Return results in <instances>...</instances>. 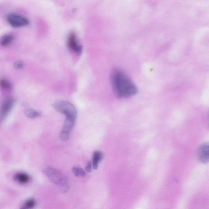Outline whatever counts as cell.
I'll return each mask as SVG.
<instances>
[{"label":"cell","instance_id":"cell-10","mask_svg":"<svg viewBox=\"0 0 209 209\" xmlns=\"http://www.w3.org/2000/svg\"><path fill=\"white\" fill-rule=\"evenodd\" d=\"M24 113L27 117L32 118H37L39 117L41 114L40 112L30 108H26L24 110Z\"/></svg>","mask_w":209,"mask_h":209},{"label":"cell","instance_id":"cell-14","mask_svg":"<svg viewBox=\"0 0 209 209\" xmlns=\"http://www.w3.org/2000/svg\"><path fill=\"white\" fill-rule=\"evenodd\" d=\"M36 205L35 201L33 199H30L26 201L24 207L27 209L33 208Z\"/></svg>","mask_w":209,"mask_h":209},{"label":"cell","instance_id":"cell-11","mask_svg":"<svg viewBox=\"0 0 209 209\" xmlns=\"http://www.w3.org/2000/svg\"><path fill=\"white\" fill-rule=\"evenodd\" d=\"M13 39L14 37L11 35H6L0 39V43L2 46H7L12 42Z\"/></svg>","mask_w":209,"mask_h":209},{"label":"cell","instance_id":"cell-18","mask_svg":"<svg viewBox=\"0 0 209 209\" xmlns=\"http://www.w3.org/2000/svg\"><path fill=\"white\" fill-rule=\"evenodd\" d=\"M20 209H27L26 208V207H24H24H23Z\"/></svg>","mask_w":209,"mask_h":209},{"label":"cell","instance_id":"cell-7","mask_svg":"<svg viewBox=\"0 0 209 209\" xmlns=\"http://www.w3.org/2000/svg\"><path fill=\"white\" fill-rule=\"evenodd\" d=\"M14 104V100L12 98H9L5 100L2 104L1 109V118H4L10 111Z\"/></svg>","mask_w":209,"mask_h":209},{"label":"cell","instance_id":"cell-16","mask_svg":"<svg viewBox=\"0 0 209 209\" xmlns=\"http://www.w3.org/2000/svg\"><path fill=\"white\" fill-rule=\"evenodd\" d=\"M24 63H23V62L20 61V60H18V61L15 62V64H14V66L17 69H21L24 67Z\"/></svg>","mask_w":209,"mask_h":209},{"label":"cell","instance_id":"cell-13","mask_svg":"<svg viewBox=\"0 0 209 209\" xmlns=\"http://www.w3.org/2000/svg\"><path fill=\"white\" fill-rule=\"evenodd\" d=\"M73 174L76 176L84 177L86 175V173L82 168L78 167H73Z\"/></svg>","mask_w":209,"mask_h":209},{"label":"cell","instance_id":"cell-12","mask_svg":"<svg viewBox=\"0 0 209 209\" xmlns=\"http://www.w3.org/2000/svg\"><path fill=\"white\" fill-rule=\"evenodd\" d=\"M0 86L5 90H10L12 88V86L8 81L4 79L0 80Z\"/></svg>","mask_w":209,"mask_h":209},{"label":"cell","instance_id":"cell-17","mask_svg":"<svg viewBox=\"0 0 209 209\" xmlns=\"http://www.w3.org/2000/svg\"><path fill=\"white\" fill-rule=\"evenodd\" d=\"M92 163H91V161H89L86 167V170L87 172H91V170H92Z\"/></svg>","mask_w":209,"mask_h":209},{"label":"cell","instance_id":"cell-8","mask_svg":"<svg viewBox=\"0 0 209 209\" xmlns=\"http://www.w3.org/2000/svg\"><path fill=\"white\" fill-rule=\"evenodd\" d=\"M103 158V153L99 151L94 152L92 156V165L95 170L98 168L99 162Z\"/></svg>","mask_w":209,"mask_h":209},{"label":"cell","instance_id":"cell-9","mask_svg":"<svg viewBox=\"0 0 209 209\" xmlns=\"http://www.w3.org/2000/svg\"><path fill=\"white\" fill-rule=\"evenodd\" d=\"M15 180L20 184H24L29 181V177L28 175L23 173L16 174L14 176Z\"/></svg>","mask_w":209,"mask_h":209},{"label":"cell","instance_id":"cell-6","mask_svg":"<svg viewBox=\"0 0 209 209\" xmlns=\"http://www.w3.org/2000/svg\"><path fill=\"white\" fill-rule=\"evenodd\" d=\"M209 144L205 143L202 144L199 147L198 150V157L200 161L203 163L208 162L209 159Z\"/></svg>","mask_w":209,"mask_h":209},{"label":"cell","instance_id":"cell-1","mask_svg":"<svg viewBox=\"0 0 209 209\" xmlns=\"http://www.w3.org/2000/svg\"><path fill=\"white\" fill-rule=\"evenodd\" d=\"M110 79L113 92L119 99L130 97L137 92V88L134 82L121 70H113Z\"/></svg>","mask_w":209,"mask_h":209},{"label":"cell","instance_id":"cell-5","mask_svg":"<svg viewBox=\"0 0 209 209\" xmlns=\"http://www.w3.org/2000/svg\"><path fill=\"white\" fill-rule=\"evenodd\" d=\"M7 20L9 24L14 28H19L28 25L29 20L24 16L11 14L7 17Z\"/></svg>","mask_w":209,"mask_h":209},{"label":"cell","instance_id":"cell-4","mask_svg":"<svg viewBox=\"0 0 209 209\" xmlns=\"http://www.w3.org/2000/svg\"><path fill=\"white\" fill-rule=\"evenodd\" d=\"M67 46L72 52L79 55L82 51V47L78 40V37L74 32H71L67 37Z\"/></svg>","mask_w":209,"mask_h":209},{"label":"cell","instance_id":"cell-2","mask_svg":"<svg viewBox=\"0 0 209 209\" xmlns=\"http://www.w3.org/2000/svg\"><path fill=\"white\" fill-rule=\"evenodd\" d=\"M43 172L51 182L61 187V190L63 193H66L68 191L69 188L68 179L62 173L50 166L45 167Z\"/></svg>","mask_w":209,"mask_h":209},{"label":"cell","instance_id":"cell-15","mask_svg":"<svg viewBox=\"0 0 209 209\" xmlns=\"http://www.w3.org/2000/svg\"><path fill=\"white\" fill-rule=\"evenodd\" d=\"M69 133L61 131L60 134V138L62 141H67L69 138Z\"/></svg>","mask_w":209,"mask_h":209},{"label":"cell","instance_id":"cell-3","mask_svg":"<svg viewBox=\"0 0 209 209\" xmlns=\"http://www.w3.org/2000/svg\"><path fill=\"white\" fill-rule=\"evenodd\" d=\"M52 105L57 111L65 115L66 119L76 120L77 109L71 103L64 100H58L54 102Z\"/></svg>","mask_w":209,"mask_h":209}]
</instances>
